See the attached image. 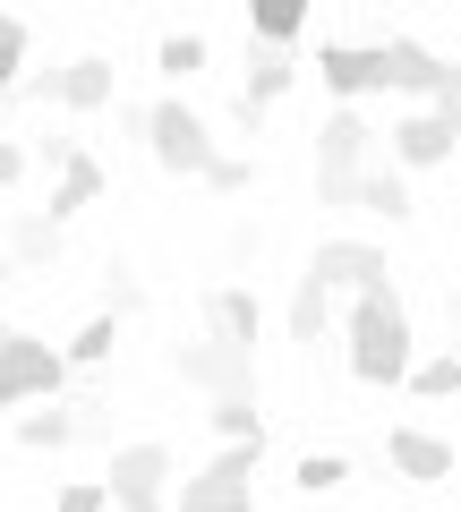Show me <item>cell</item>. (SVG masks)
I'll return each instance as SVG.
<instances>
[{"label": "cell", "instance_id": "obj_1", "mask_svg": "<svg viewBox=\"0 0 461 512\" xmlns=\"http://www.w3.org/2000/svg\"><path fill=\"white\" fill-rule=\"evenodd\" d=\"M410 367H419V350H410V308L385 291H359L351 299V376L359 384H410Z\"/></svg>", "mask_w": 461, "mask_h": 512}, {"label": "cell", "instance_id": "obj_2", "mask_svg": "<svg viewBox=\"0 0 461 512\" xmlns=\"http://www.w3.org/2000/svg\"><path fill=\"white\" fill-rule=\"evenodd\" d=\"M368 146H376V128L359 120L351 103H333L325 120H316V197L325 205H351L359 180H368Z\"/></svg>", "mask_w": 461, "mask_h": 512}, {"label": "cell", "instance_id": "obj_3", "mask_svg": "<svg viewBox=\"0 0 461 512\" xmlns=\"http://www.w3.org/2000/svg\"><path fill=\"white\" fill-rule=\"evenodd\" d=\"M146 154L163 171H180V180H205L214 171V128L197 120V103H180V94H163V103H146Z\"/></svg>", "mask_w": 461, "mask_h": 512}, {"label": "cell", "instance_id": "obj_4", "mask_svg": "<svg viewBox=\"0 0 461 512\" xmlns=\"http://www.w3.org/2000/svg\"><path fill=\"white\" fill-rule=\"evenodd\" d=\"M69 384V359L52 342H35L26 325H0V410L9 402H52Z\"/></svg>", "mask_w": 461, "mask_h": 512}, {"label": "cell", "instance_id": "obj_5", "mask_svg": "<svg viewBox=\"0 0 461 512\" xmlns=\"http://www.w3.org/2000/svg\"><path fill=\"white\" fill-rule=\"evenodd\" d=\"M171 367H180L197 393H214V402H257V350L222 342V333H205V342H180V350H171Z\"/></svg>", "mask_w": 461, "mask_h": 512}, {"label": "cell", "instance_id": "obj_6", "mask_svg": "<svg viewBox=\"0 0 461 512\" xmlns=\"http://www.w3.org/2000/svg\"><path fill=\"white\" fill-rule=\"evenodd\" d=\"M257 453H265V444H222V453L180 487V512H248V478H257Z\"/></svg>", "mask_w": 461, "mask_h": 512}, {"label": "cell", "instance_id": "obj_7", "mask_svg": "<svg viewBox=\"0 0 461 512\" xmlns=\"http://www.w3.org/2000/svg\"><path fill=\"white\" fill-rule=\"evenodd\" d=\"M111 504L120 512H171V453L163 444H120L111 453Z\"/></svg>", "mask_w": 461, "mask_h": 512}, {"label": "cell", "instance_id": "obj_8", "mask_svg": "<svg viewBox=\"0 0 461 512\" xmlns=\"http://www.w3.org/2000/svg\"><path fill=\"white\" fill-rule=\"evenodd\" d=\"M308 274L325 282V291H385L393 282V265H385V248H368V239H325V248L308 256Z\"/></svg>", "mask_w": 461, "mask_h": 512}, {"label": "cell", "instance_id": "obj_9", "mask_svg": "<svg viewBox=\"0 0 461 512\" xmlns=\"http://www.w3.org/2000/svg\"><path fill=\"white\" fill-rule=\"evenodd\" d=\"M316 69H325V86L342 94L351 111H359V94H393V77H385V43H333V35H325Z\"/></svg>", "mask_w": 461, "mask_h": 512}, {"label": "cell", "instance_id": "obj_10", "mask_svg": "<svg viewBox=\"0 0 461 512\" xmlns=\"http://www.w3.org/2000/svg\"><path fill=\"white\" fill-rule=\"evenodd\" d=\"M453 146H461V137H453L427 103L393 120V171H436V163H453Z\"/></svg>", "mask_w": 461, "mask_h": 512}, {"label": "cell", "instance_id": "obj_11", "mask_svg": "<svg viewBox=\"0 0 461 512\" xmlns=\"http://www.w3.org/2000/svg\"><path fill=\"white\" fill-rule=\"evenodd\" d=\"M385 461H393V478H410V487L453 478V444L427 436V427H393V436H385Z\"/></svg>", "mask_w": 461, "mask_h": 512}, {"label": "cell", "instance_id": "obj_12", "mask_svg": "<svg viewBox=\"0 0 461 512\" xmlns=\"http://www.w3.org/2000/svg\"><path fill=\"white\" fill-rule=\"evenodd\" d=\"M385 77H393V94H427V103H436L444 52H427L419 35H385Z\"/></svg>", "mask_w": 461, "mask_h": 512}, {"label": "cell", "instance_id": "obj_13", "mask_svg": "<svg viewBox=\"0 0 461 512\" xmlns=\"http://www.w3.org/2000/svg\"><path fill=\"white\" fill-rule=\"evenodd\" d=\"M0 248H9L18 274H43V265L60 256V222L43 214V205H26V214H9V239H0Z\"/></svg>", "mask_w": 461, "mask_h": 512}, {"label": "cell", "instance_id": "obj_14", "mask_svg": "<svg viewBox=\"0 0 461 512\" xmlns=\"http://www.w3.org/2000/svg\"><path fill=\"white\" fill-rule=\"evenodd\" d=\"M291 86H299V52H265V43H248V86H240V103H248V111H274Z\"/></svg>", "mask_w": 461, "mask_h": 512}, {"label": "cell", "instance_id": "obj_15", "mask_svg": "<svg viewBox=\"0 0 461 512\" xmlns=\"http://www.w3.org/2000/svg\"><path fill=\"white\" fill-rule=\"evenodd\" d=\"M205 325H214L222 342L257 350V325H265V308H257V291H240V282H222V291L205 299Z\"/></svg>", "mask_w": 461, "mask_h": 512}, {"label": "cell", "instance_id": "obj_16", "mask_svg": "<svg viewBox=\"0 0 461 512\" xmlns=\"http://www.w3.org/2000/svg\"><path fill=\"white\" fill-rule=\"evenodd\" d=\"M94 197H103V163H94V154L77 146L69 163H60V180H52V205H43V214H52V222H69V214H86Z\"/></svg>", "mask_w": 461, "mask_h": 512}, {"label": "cell", "instance_id": "obj_17", "mask_svg": "<svg viewBox=\"0 0 461 512\" xmlns=\"http://www.w3.org/2000/svg\"><path fill=\"white\" fill-rule=\"evenodd\" d=\"M111 86H120V77H111L103 52H86V60H69V69H60V103H69V111H103Z\"/></svg>", "mask_w": 461, "mask_h": 512}, {"label": "cell", "instance_id": "obj_18", "mask_svg": "<svg viewBox=\"0 0 461 512\" xmlns=\"http://www.w3.org/2000/svg\"><path fill=\"white\" fill-rule=\"evenodd\" d=\"M18 444H26V453H60V444H77V402L26 410V419H18Z\"/></svg>", "mask_w": 461, "mask_h": 512}, {"label": "cell", "instance_id": "obj_19", "mask_svg": "<svg viewBox=\"0 0 461 512\" xmlns=\"http://www.w3.org/2000/svg\"><path fill=\"white\" fill-rule=\"evenodd\" d=\"M325 316H333V291L316 274H299V291H291V342H325Z\"/></svg>", "mask_w": 461, "mask_h": 512}, {"label": "cell", "instance_id": "obj_20", "mask_svg": "<svg viewBox=\"0 0 461 512\" xmlns=\"http://www.w3.org/2000/svg\"><path fill=\"white\" fill-rule=\"evenodd\" d=\"M299 35H308V18H299V9H282V0L248 9V43H265V52H291Z\"/></svg>", "mask_w": 461, "mask_h": 512}, {"label": "cell", "instance_id": "obj_21", "mask_svg": "<svg viewBox=\"0 0 461 512\" xmlns=\"http://www.w3.org/2000/svg\"><path fill=\"white\" fill-rule=\"evenodd\" d=\"M351 205H359V214H376V222H402L410 214V188H402V171H368Z\"/></svg>", "mask_w": 461, "mask_h": 512}, {"label": "cell", "instance_id": "obj_22", "mask_svg": "<svg viewBox=\"0 0 461 512\" xmlns=\"http://www.w3.org/2000/svg\"><path fill=\"white\" fill-rule=\"evenodd\" d=\"M111 342H120V316L103 308V316H86V325L69 333V350H60V359H69V367H103V359H111Z\"/></svg>", "mask_w": 461, "mask_h": 512}, {"label": "cell", "instance_id": "obj_23", "mask_svg": "<svg viewBox=\"0 0 461 512\" xmlns=\"http://www.w3.org/2000/svg\"><path fill=\"white\" fill-rule=\"evenodd\" d=\"M410 393H427V402H453V393H461V350L419 359V367H410Z\"/></svg>", "mask_w": 461, "mask_h": 512}, {"label": "cell", "instance_id": "obj_24", "mask_svg": "<svg viewBox=\"0 0 461 512\" xmlns=\"http://www.w3.org/2000/svg\"><path fill=\"white\" fill-rule=\"evenodd\" d=\"M342 478H351V461H342V453H308V461L291 470V487H299V495H333Z\"/></svg>", "mask_w": 461, "mask_h": 512}, {"label": "cell", "instance_id": "obj_25", "mask_svg": "<svg viewBox=\"0 0 461 512\" xmlns=\"http://www.w3.org/2000/svg\"><path fill=\"white\" fill-rule=\"evenodd\" d=\"M214 436H222V444H265L257 402H214Z\"/></svg>", "mask_w": 461, "mask_h": 512}, {"label": "cell", "instance_id": "obj_26", "mask_svg": "<svg viewBox=\"0 0 461 512\" xmlns=\"http://www.w3.org/2000/svg\"><path fill=\"white\" fill-rule=\"evenodd\" d=\"M26 52H35V35L0 9V86H26Z\"/></svg>", "mask_w": 461, "mask_h": 512}, {"label": "cell", "instance_id": "obj_27", "mask_svg": "<svg viewBox=\"0 0 461 512\" xmlns=\"http://www.w3.org/2000/svg\"><path fill=\"white\" fill-rule=\"evenodd\" d=\"M154 60H163V77L180 86V77L205 69V35H163V52H154Z\"/></svg>", "mask_w": 461, "mask_h": 512}, {"label": "cell", "instance_id": "obj_28", "mask_svg": "<svg viewBox=\"0 0 461 512\" xmlns=\"http://www.w3.org/2000/svg\"><path fill=\"white\" fill-rule=\"evenodd\" d=\"M248 180H257V163H248V154H214V171H205V188H214V197H240Z\"/></svg>", "mask_w": 461, "mask_h": 512}, {"label": "cell", "instance_id": "obj_29", "mask_svg": "<svg viewBox=\"0 0 461 512\" xmlns=\"http://www.w3.org/2000/svg\"><path fill=\"white\" fill-rule=\"evenodd\" d=\"M427 111H436V120L461 137V60H444V77H436V103H427Z\"/></svg>", "mask_w": 461, "mask_h": 512}, {"label": "cell", "instance_id": "obj_30", "mask_svg": "<svg viewBox=\"0 0 461 512\" xmlns=\"http://www.w3.org/2000/svg\"><path fill=\"white\" fill-rule=\"evenodd\" d=\"M111 504V487H94V478H77V487H60V504L52 512H103Z\"/></svg>", "mask_w": 461, "mask_h": 512}, {"label": "cell", "instance_id": "obj_31", "mask_svg": "<svg viewBox=\"0 0 461 512\" xmlns=\"http://www.w3.org/2000/svg\"><path fill=\"white\" fill-rule=\"evenodd\" d=\"M26 171H35V163H26V146H18V137H0V188H18Z\"/></svg>", "mask_w": 461, "mask_h": 512}, {"label": "cell", "instance_id": "obj_32", "mask_svg": "<svg viewBox=\"0 0 461 512\" xmlns=\"http://www.w3.org/2000/svg\"><path fill=\"white\" fill-rule=\"evenodd\" d=\"M444 316H453V333H461V291H453V299H444Z\"/></svg>", "mask_w": 461, "mask_h": 512}, {"label": "cell", "instance_id": "obj_33", "mask_svg": "<svg viewBox=\"0 0 461 512\" xmlns=\"http://www.w3.org/2000/svg\"><path fill=\"white\" fill-rule=\"evenodd\" d=\"M0 282H18V265H9V248H0Z\"/></svg>", "mask_w": 461, "mask_h": 512}]
</instances>
